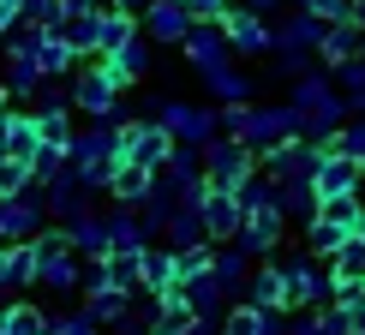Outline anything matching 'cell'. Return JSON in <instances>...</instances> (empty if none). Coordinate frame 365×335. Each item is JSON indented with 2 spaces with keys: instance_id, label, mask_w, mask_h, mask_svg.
Listing matches in <instances>:
<instances>
[{
  "instance_id": "1",
  "label": "cell",
  "mask_w": 365,
  "mask_h": 335,
  "mask_svg": "<svg viewBox=\"0 0 365 335\" xmlns=\"http://www.w3.org/2000/svg\"><path fill=\"white\" fill-rule=\"evenodd\" d=\"M30 246H36V287L42 294H72L78 287L84 264H78V246H72L66 227H42Z\"/></svg>"
},
{
  "instance_id": "2",
  "label": "cell",
  "mask_w": 365,
  "mask_h": 335,
  "mask_svg": "<svg viewBox=\"0 0 365 335\" xmlns=\"http://www.w3.org/2000/svg\"><path fill=\"white\" fill-rule=\"evenodd\" d=\"M72 168L90 180V192H108V180H114V168H120V126L90 120L78 138H72Z\"/></svg>"
},
{
  "instance_id": "3",
  "label": "cell",
  "mask_w": 365,
  "mask_h": 335,
  "mask_svg": "<svg viewBox=\"0 0 365 335\" xmlns=\"http://www.w3.org/2000/svg\"><path fill=\"white\" fill-rule=\"evenodd\" d=\"M72 114H90V120H108V126H120V84L108 78V66H78L72 72Z\"/></svg>"
},
{
  "instance_id": "4",
  "label": "cell",
  "mask_w": 365,
  "mask_h": 335,
  "mask_svg": "<svg viewBox=\"0 0 365 335\" xmlns=\"http://www.w3.org/2000/svg\"><path fill=\"white\" fill-rule=\"evenodd\" d=\"M42 227H48V197L36 186L0 192V239H36Z\"/></svg>"
},
{
  "instance_id": "5",
  "label": "cell",
  "mask_w": 365,
  "mask_h": 335,
  "mask_svg": "<svg viewBox=\"0 0 365 335\" xmlns=\"http://www.w3.org/2000/svg\"><path fill=\"white\" fill-rule=\"evenodd\" d=\"M174 156V132L162 120H132L120 126V162H138V168H162Z\"/></svg>"
},
{
  "instance_id": "6",
  "label": "cell",
  "mask_w": 365,
  "mask_h": 335,
  "mask_svg": "<svg viewBox=\"0 0 365 335\" xmlns=\"http://www.w3.org/2000/svg\"><path fill=\"white\" fill-rule=\"evenodd\" d=\"M42 197H48V216H60V227H72L78 216H90V180L78 168H60L54 180H42Z\"/></svg>"
},
{
  "instance_id": "7",
  "label": "cell",
  "mask_w": 365,
  "mask_h": 335,
  "mask_svg": "<svg viewBox=\"0 0 365 335\" xmlns=\"http://www.w3.org/2000/svg\"><path fill=\"white\" fill-rule=\"evenodd\" d=\"M162 126L174 132V144H210L216 138V114L210 108H192V102H168V108H150Z\"/></svg>"
},
{
  "instance_id": "8",
  "label": "cell",
  "mask_w": 365,
  "mask_h": 335,
  "mask_svg": "<svg viewBox=\"0 0 365 335\" xmlns=\"http://www.w3.org/2000/svg\"><path fill=\"white\" fill-rule=\"evenodd\" d=\"M192 6L186 0H144V36L150 42H186V30H192Z\"/></svg>"
},
{
  "instance_id": "9",
  "label": "cell",
  "mask_w": 365,
  "mask_h": 335,
  "mask_svg": "<svg viewBox=\"0 0 365 335\" xmlns=\"http://www.w3.org/2000/svg\"><path fill=\"white\" fill-rule=\"evenodd\" d=\"M204 174H210V186H240V180H246V144H216V138H210L204 144Z\"/></svg>"
},
{
  "instance_id": "10",
  "label": "cell",
  "mask_w": 365,
  "mask_h": 335,
  "mask_svg": "<svg viewBox=\"0 0 365 335\" xmlns=\"http://www.w3.org/2000/svg\"><path fill=\"white\" fill-rule=\"evenodd\" d=\"M197 216H204V234H234V227L246 222V210H240V197H234V192L210 186L204 197H197Z\"/></svg>"
},
{
  "instance_id": "11",
  "label": "cell",
  "mask_w": 365,
  "mask_h": 335,
  "mask_svg": "<svg viewBox=\"0 0 365 335\" xmlns=\"http://www.w3.org/2000/svg\"><path fill=\"white\" fill-rule=\"evenodd\" d=\"M36 60H42V72L48 78H66V72H78V48H72V36L66 30H36Z\"/></svg>"
},
{
  "instance_id": "12",
  "label": "cell",
  "mask_w": 365,
  "mask_h": 335,
  "mask_svg": "<svg viewBox=\"0 0 365 335\" xmlns=\"http://www.w3.org/2000/svg\"><path fill=\"white\" fill-rule=\"evenodd\" d=\"M174 246H138V287L144 294H168L174 287Z\"/></svg>"
},
{
  "instance_id": "13",
  "label": "cell",
  "mask_w": 365,
  "mask_h": 335,
  "mask_svg": "<svg viewBox=\"0 0 365 335\" xmlns=\"http://www.w3.org/2000/svg\"><path fill=\"white\" fill-rule=\"evenodd\" d=\"M36 114H19V108H6L0 114V156H36Z\"/></svg>"
},
{
  "instance_id": "14",
  "label": "cell",
  "mask_w": 365,
  "mask_h": 335,
  "mask_svg": "<svg viewBox=\"0 0 365 335\" xmlns=\"http://www.w3.org/2000/svg\"><path fill=\"white\" fill-rule=\"evenodd\" d=\"M138 246H150L138 210H132V204H114V210H108V252H138Z\"/></svg>"
},
{
  "instance_id": "15",
  "label": "cell",
  "mask_w": 365,
  "mask_h": 335,
  "mask_svg": "<svg viewBox=\"0 0 365 335\" xmlns=\"http://www.w3.org/2000/svg\"><path fill=\"white\" fill-rule=\"evenodd\" d=\"M108 60H114V66H126V78H132V84H138V78H144V72H150V66H156V42H150V36H144V24H138V30H132V36H126V42H120V48H114Z\"/></svg>"
},
{
  "instance_id": "16",
  "label": "cell",
  "mask_w": 365,
  "mask_h": 335,
  "mask_svg": "<svg viewBox=\"0 0 365 335\" xmlns=\"http://www.w3.org/2000/svg\"><path fill=\"white\" fill-rule=\"evenodd\" d=\"M132 30H138V12H126V6H114V0H108L102 19H96V54H114Z\"/></svg>"
},
{
  "instance_id": "17",
  "label": "cell",
  "mask_w": 365,
  "mask_h": 335,
  "mask_svg": "<svg viewBox=\"0 0 365 335\" xmlns=\"http://www.w3.org/2000/svg\"><path fill=\"white\" fill-rule=\"evenodd\" d=\"M36 138L72 156V138H78V126H72V102H60V108H36Z\"/></svg>"
},
{
  "instance_id": "18",
  "label": "cell",
  "mask_w": 365,
  "mask_h": 335,
  "mask_svg": "<svg viewBox=\"0 0 365 335\" xmlns=\"http://www.w3.org/2000/svg\"><path fill=\"white\" fill-rule=\"evenodd\" d=\"M156 186V168H138V162H120L114 180H108V197L114 204H138V197Z\"/></svg>"
},
{
  "instance_id": "19",
  "label": "cell",
  "mask_w": 365,
  "mask_h": 335,
  "mask_svg": "<svg viewBox=\"0 0 365 335\" xmlns=\"http://www.w3.org/2000/svg\"><path fill=\"white\" fill-rule=\"evenodd\" d=\"M84 311L96 317L102 329H108V324H120V317L132 311V287H114V282H108V287H90V299H84Z\"/></svg>"
},
{
  "instance_id": "20",
  "label": "cell",
  "mask_w": 365,
  "mask_h": 335,
  "mask_svg": "<svg viewBox=\"0 0 365 335\" xmlns=\"http://www.w3.org/2000/svg\"><path fill=\"white\" fill-rule=\"evenodd\" d=\"M66 234H72V246H78V257H102V252H108V210H90V216H78Z\"/></svg>"
},
{
  "instance_id": "21",
  "label": "cell",
  "mask_w": 365,
  "mask_h": 335,
  "mask_svg": "<svg viewBox=\"0 0 365 335\" xmlns=\"http://www.w3.org/2000/svg\"><path fill=\"white\" fill-rule=\"evenodd\" d=\"M0 335H48V311L30 299H12V306H0Z\"/></svg>"
},
{
  "instance_id": "22",
  "label": "cell",
  "mask_w": 365,
  "mask_h": 335,
  "mask_svg": "<svg viewBox=\"0 0 365 335\" xmlns=\"http://www.w3.org/2000/svg\"><path fill=\"white\" fill-rule=\"evenodd\" d=\"M36 287V246L30 239H6V294Z\"/></svg>"
},
{
  "instance_id": "23",
  "label": "cell",
  "mask_w": 365,
  "mask_h": 335,
  "mask_svg": "<svg viewBox=\"0 0 365 335\" xmlns=\"http://www.w3.org/2000/svg\"><path fill=\"white\" fill-rule=\"evenodd\" d=\"M186 60H192L197 72H210V66H222V60H227V48H222V36L210 24H192L186 30Z\"/></svg>"
},
{
  "instance_id": "24",
  "label": "cell",
  "mask_w": 365,
  "mask_h": 335,
  "mask_svg": "<svg viewBox=\"0 0 365 335\" xmlns=\"http://www.w3.org/2000/svg\"><path fill=\"white\" fill-rule=\"evenodd\" d=\"M234 132H240V138H257V144H276V138H282V114H269V108H240V114H234Z\"/></svg>"
},
{
  "instance_id": "25",
  "label": "cell",
  "mask_w": 365,
  "mask_h": 335,
  "mask_svg": "<svg viewBox=\"0 0 365 335\" xmlns=\"http://www.w3.org/2000/svg\"><path fill=\"white\" fill-rule=\"evenodd\" d=\"M197 311L192 306H174V299H156V311H150V335H192Z\"/></svg>"
},
{
  "instance_id": "26",
  "label": "cell",
  "mask_w": 365,
  "mask_h": 335,
  "mask_svg": "<svg viewBox=\"0 0 365 335\" xmlns=\"http://www.w3.org/2000/svg\"><path fill=\"white\" fill-rule=\"evenodd\" d=\"M162 234L174 239V252H186V246H204V216H197V204H186V210H174L168 216V227Z\"/></svg>"
},
{
  "instance_id": "27",
  "label": "cell",
  "mask_w": 365,
  "mask_h": 335,
  "mask_svg": "<svg viewBox=\"0 0 365 335\" xmlns=\"http://www.w3.org/2000/svg\"><path fill=\"white\" fill-rule=\"evenodd\" d=\"M24 186H36V162L0 156V192H24Z\"/></svg>"
},
{
  "instance_id": "28",
  "label": "cell",
  "mask_w": 365,
  "mask_h": 335,
  "mask_svg": "<svg viewBox=\"0 0 365 335\" xmlns=\"http://www.w3.org/2000/svg\"><path fill=\"white\" fill-rule=\"evenodd\" d=\"M24 24L60 30V24H66V0H24Z\"/></svg>"
},
{
  "instance_id": "29",
  "label": "cell",
  "mask_w": 365,
  "mask_h": 335,
  "mask_svg": "<svg viewBox=\"0 0 365 335\" xmlns=\"http://www.w3.org/2000/svg\"><path fill=\"white\" fill-rule=\"evenodd\" d=\"M48 335H102V324L90 311H54L48 317Z\"/></svg>"
},
{
  "instance_id": "30",
  "label": "cell",
  "mask_w": 365,
  "mask_h": 335,
  "mask_svg": "<svg viewBox=\"0 0 365 335\" xmlns=\"http://www.w3.org/2000/svg\"><path fill=\"white\" fill-rule=\"evenodd\" d=\"M204 84L216 90V96H227V102H234V96H246V78H240V72L227 66V60H222V66H210V72H204Z\"/></svg>"
},
{
  "instance_id": "31",
  "label": "cell",
  "mask_w": 365,
  "mask_h": 335,
  "mask_svg": "<svg viewBox=\"0 0 365 335\" xmlns=\"http://www.w3.org/2000/svg\"><path fill=\"white\" fill-rule=\"evenodd\" d=\"M227 335H276V324H269L257 306H246V311H234L227 317Z\"/></svg>"
},
{
  "instance_id": "32",
  "label": "cell",
  "mask_w": 365,
  "mask_h": 335,
  "mask_svg": "<svg viewBox=\"0 0 365 335\" xmlns=\"http://www.w3.org/2000/svg\"><path fill=\"white\" fill-rule=\"evenodd\" d=\"M227 36H234L240 48H264V24H252L246 12H234V19H227Z\"/></svg>"
},
{
  "instance_id": "33",
  "label": "cell",
  "mask_w": 365,
  "mask_h": 335,
  "mask_svg": "<svg viewBox=\"0 0 365 335\" xmlns=\"http://www.w3.org/2000/svg\"><path fill=\"white\" fill-rule=\"evenodd\" d=\"M210 269H216V282H222V287H234L240 276H246V264H240V252H222V257H216Z\"/></svg>"
},
{
  "instance_id": "34",
  "label": "cell",
  "mask_w": 365,
  "mask_h": 335,
  "mask_svg": "<svg viewBox=\"0 0 365 335\" xmlns=\"http://www.w3.org/2000/svg\"><path fill=\"white\" fill-rule=\"evenodd\" d=\"M19 24H24V6H19V0H0V42H6Z\"/></svg>"
},
{
  "instance_id": "35",
  "label": "cell",
  "mask_w": 365,
  "mask_h": 335,
  "mask_svg": "<svg viewBox=\"0 0 365 335\" xmlns=\"http://www.w3.org/2000/svg\"><path fill=\"white\" fill-rule=\"evenodd\" d=\"M282 294H287V287H282L276 276H257V287H252V299H257V306H276Z\"/></svg>"
},
{
  "instance_id": "36",
  "label": "cell",
  "mask_w": 365,
  "mask_h": 335,
  "mask_svg": "<svg viewBox=\"0 0 365 335\" xmlns=\"http://www.w3.org/2000/svg\"><path fill=\"white\" fill-rule=\"evenodd\" d=\"M186 6H192L197 24H210V19H222V12H227V0H186Z\"/></svg>"
},
{
  "instance_id": "37",
  "label": "cell",
  "mask_w": 365,
  "mask_h": 335,
  "mask_svg": "<svg viewBox=\"0 0 365 335\" xmlns=\"http://www.w3.org/2000/svg\"><path fill=\"white\" fill-rule=\"evenodd\" d=\"M102 6H108V0H66V24L72 19H90V12H102Z\"/></svg>"
},
{
  "instance_id": "38",
  "label": "cell",
  "mask_w": 365,
  "mask_h": 335,
  "mask_svg": "<svg viewBox=\"0 0 365 335\" xmlns=\"http://www.w3.org/2000/svg\"><path fill=\"white\" fill-rule=\"evenodd\" d=\"M0 294H6V239H0Z\"/></svg>"
},
{
  "instance_id": "39",
  "label": "cell",
  "mask_w": 365,
  "mask_h": 335,
  "mask_svg": "<svg viewBox=\"0 0 365 335\" xmlns=\"http://www.w3.org/2000/svg\"><path fill=\"white\" fill-rule=\"evenodd\" d=\"M6 108H12V90H6V84H0V114H6Z\"/></svg>"
},
{
  "instance_id": "40",
  "label": "cell",
  "mask_w": 365,
  "mask_h": 335,
  "mask_svg": "<svg viewBox=\"0 0 365 335\" xmlns=\"http://www.w3.org/2000/svg\"><path fill=\"white\" fill-rule=\"evenodd\" d=\"M114 6H126V12H144V0H114Z\"/></svg>"
},
{
  "instance_id": "41",
  "label": "cell",
  "mask_w": 365,
  "mask_h": 335,
  "mask_svg": "<svg viewBox=\"0 0 365 335\" xmlns=\"http://www.w3.org/2000/svg\"><path fill=\"white\" fill-rule=\"evenodd\" d=\"M19 6H24V0H19Z\"/></svg>"
}]
</instances>
